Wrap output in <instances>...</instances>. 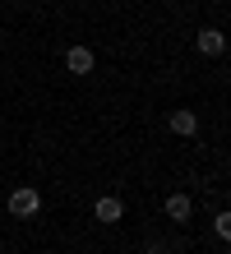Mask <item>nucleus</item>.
I'll list each match as a JSON object with an SVG mask.
<instances>
[{"label": "nucleus", "instance_id": "nucleus-1", "mask_svg": "<svg viewBox=\"0 0 231 254\" xmlns=\"http://www.w3.org/2000/svg\"><path fill=\"white\" fill-rule=\"evenodd\" d=\"M37 208H42V194H37L33 185H19V190L9 194V213H14V217H33Z\"/></svg>", "mask_w": 231, "mask_h": 254}, {"label": "nucleus", "instance_id": "nucleus-2", "mask_svg": "<svg viewBox=\"0 0 231 254\" xmlns=\"http://www.w3.org/2000/svg\"><path fill=\"white\" fill-rule=\"evenodd\" d=\"M194 47H199V56H222L227 51V33H222V28H199Z\"/></svg>", "mask_w": 231, "mask_h": 254}, {"label": "nucleus", "instance_id": "nucleus-3", "mask_svg": "<svg viewBox=\"0 0 231 254\" xmlns=\"http://www.w3.org/2000/svg\"><path fill=\"white\" fill-rule=\"evenodd\" d=\"M92 217H97V222H106V227H111V222H120V217H125V203H120L116 194H102V199L92 203Z\"/></svg>", "mask_w": 231, "mask_h": 254}, {"label": "nucleus", "instance_id": "nucleus-4", "mask_svg": "<svg viewBox=\"0 0 231 254\" xmlns=\"http://www.w3.org/2000/svg\"><path fill=\"white\" fill-rule=\"evenodd\" d=\"M166 125H171V134H185V139H190V134H199V116L190 107H180V111L166 116Z\"/></svg>", "mask_w": 231, "mask_h": 254}, {"label": "nucleus", "instance_id": "nucleus-5", "mask_svg": "<svg viewBox=\"0 0 231 254\" xmlns=\"http://www.w3.org/2000/svg\"><path fill=\"white\" fill-rule=\"evenodd\" d=\"M166 217L171 222H190L194 217V199L190 194H166Z\"/></svg>", "mask_w": 231, "mask_h": 254}, {"label": "nucleus", "instance_id": "nucleus-6", "mask_svg": "<svg viewBox=\"0 0 231 254\" xmlns=\"http://www.w3.org/2000/svg\"><path fill=\"white\" fill-rule=\"evenodd\" d=\"M65 69L70 74H92V47H70L65 51Z\"/></svg>", "mask_w": 231, "mask_h": 254}, {"label": "nucleus", "instance_id": "nucleus-7", "mask_svg": "<svg viewBox=\"0 0 231 254\" xmlns=\"http://www.w3.org/2000/svg\"><path fill=\"white\" fill-rule=\"evenodd\" d=\"M213 231H218L222 241H231V213H218V217H213Z\"/></svg>", "mask_w": 231, "mask_h": 254}, {"label": "nucleus", "instance_id": "nucleus-8", "mask_svg": "<svg viewBox=\"0 0 231 254\" xmlns=\"http://www.w3.org/2000/svg\"><path fill=\"white\" fill-rule=\"evenodd\" d=\"M14 5H23V0H14Z\"/></svg>", "mask_w": 231, "mask_h": 254}]
</instances>
